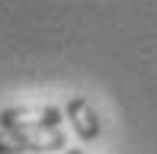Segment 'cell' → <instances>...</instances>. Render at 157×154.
Here are the masks:
<instances>
[{
	"instance_id": "6da1fadb",
	"label": "cell",
	"mask_w": 157,
	"mask_h": 154,
	"mask_svg": "<svg viewBox=\"0 0 157 154\" xmlns=\"http://www.w3.org/2000/svg\"><path fill=\"white\" fill-rule=\"evenodd\" d=\"M67 144L61 129H0V154H45Z\"/></svg>"
},
{
	"instance_id": "7a4b0ae2",
	"label": "cell",
	"mask_w": 157,
	"mask_h": 154,
	"mask_svg": "<svg viewBox=\"0 0 157 154\" xmlns=\"http://www.w3.org/2000/svg\"><path fill=\"white\" fill-rule=\"evenodd\" d=\"M3 129H58L61 109L58 106H6L0 109Z\"/></svg>"
},
{
	"instance_id": "3957f363",
	"label": "cell",
	"mask_w": 157,
	"mask_h": 154,
	"mask_svg": "<svg viewBox=\"0 0 157 154\" xmlns=\"http://www.w3.org/2000/svg\"><path fill=\"white\" fill-rule=\"evenodd\" d=\"M64 116L71 119V125H74V132H77L80 141H93V138H99V116H96V109L90 106V100L71 96L67 106H64Z\"/></svg>"
},
{
	"instance_id": "277c9868",
	"label": "cell",
	"mask_w": 157,
	"mask_h": 154,
	"mask_svg": "<svg viewBox=\"0 0 157 154\" xmlns=\"http://www.w3.org/2000/svg\"><path fill=\"white\" fill-rule=\"evenodd\" d=\"M64 154H83V151L80 148H71V151H64Z\"/></svg>"
}]
</instances>
